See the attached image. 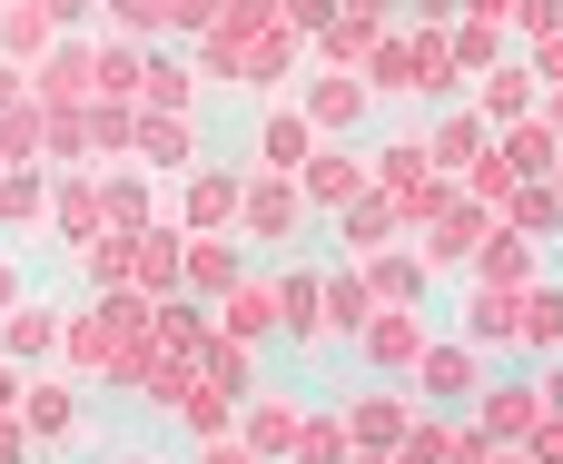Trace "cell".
Masks as SVG:
<instances>
[{
    "instance_id": "obj_1",
    "label": "cell",
    "mask_w": 563,
    "mask_h": 464,
    "mask_svg": "<svg viewBox=\"0 0 563 464\" xmlns=\"http://www.w3.org/2000/svg\"><path fill=\"white\" fill-rule=\"evenodd\" d=\"M406 386H416L426 406H445V416H475V396H485L495 376H485V346H475V336H435Z\"/></svg>"
},
{
    "instance_id": "obj_2",
    "label": "cell",
    "mask_w": 563,
    "mask_h": 464,
    "mask_svg": "<svg viewBox=\"0 0 563 464\" xmlns=\"http://www.w3.org/2000/svg\"><path fill=\"white\" fill-rule=\"evenodd\" d=\"M297 188H307V208H317V218H346V208L376 188V148H356V139H327V148L307 158V178H297Z\"/></svg>"
},
{
    "instance_id": "obj_3",
    "label": "cell",
    "mask_w": 563,
    "mask_h": 464,
    "mask_svg": "<svg viewBox=\"0 0 563 464\" xmlns=\"http://www.w3.org/2000/svg\"><path fill=\"white\" fill-rule=\"evenodd\" d=\"M247 188H257V168H188L178 228H188V237H228V228L247 218Z\"/></svg>"
},
{
    "instance_id": "obj_4",
    "label": "cell",
    "mask_w": 563,
    "mask_h": 464,
    "mask_svg": "<svg viewBox=\"0 0 563 464\" xmlns=\"http://www.w3.org/2000/svg\"><path fill=\"white\" fill-rule=\"evenodd\" d=\"M495 228H505V208H485L475 188H455V198L435 208V228H426V257H435V277H455V267H475Z\"/></svg>"
},
{
    "instance_id": "obj_5",
    "label": "cell",
    "mask_w": 563,
    "mask_h": 464,
    "mask_svg": "<svg viewBox=\"0 0 563 464\" xmlns=\"http://www.w3.org/2000/svg\"><path fill=\"white\" fill-rule=\"evenodd\" d=\"M30 99H40L49 119L89 109V99H99V40H79V30H69V40H59V49H49L40 69H30Z\"/></svg>"
},
{
    "instance_id": "obj_6",
    "label": "cell",
    "mask_w": 563,
    "mask_h": 464,
    "mask_svg": "<svg viewBox=\"0 0 563 464\" xmlns=\"http://www.w3.org/2000/svg\"><path fill=\"white\" fill-rule=\"evenodd\" d=\"M49 237H59L69 257L109 237V178H99V168H59V188H49Z\"/></svg>"
},
{
    "instance_id": "obj_7",
    "label": "cell",
    "mask_w": 563,
    "mask_h": 464,
    "mask_svg": "<svg viewBox=\"0 0 563 464\" xmlns=\"http://www.w3.org/2000/svg\"><path fill=\"white\" fill-rule=\"evenodd\" d=\"M139 168H148V178H188V168H208L198 109H139Z\"/></svg>"
},
{
    "instance_id": "obj_8",
    "label": "cell",
    "mask_w": 563,
    "mask_h": 464,
    "mask_svg": "<svg viewBox=\"0 0 563 464\" xmlns=\"http://www.w3.org/2000/svg\"><path fill=\"white\" fill-rule=\"evenodd\" d=\"M426 346H435L426 307H376V317H366V336H356V356H366L376 376H416V366H426Z\"/></svg>"
},
{
    "instance_id": "obj_9",
    "label": "cell",
    "mask_w": 563,
    "mask_h": 464,
    "mask_svg": "<svg viewBox=\"0 0 563 464\" xmlns=\"http://www.w3.org/2000/svg\"><path fill=\"white\" fill-rule=\"evenodd\" d=\"M297 109L327 129V139H356L366 109H376V79L366 69H327V79H297Z\"/></svg>"
},
{
    "instance_id": "obj_10",
    "label": "cell",
    "mask_w": 563,
    "mask_h": 464,
    "mask_svg": "<svg viewBox=\"0 0 563 464\" xmlns=\"http://www.w3.org/2000/svg\"><path fill=\"white\" fill-rule=\"evenodd\" d=\"M307 218H317V208H307V188H297V178H267V168H257L238 237H257V247H297V237H307Z\"/></svg>"
},
{
    "instance_id": "obj_11",
    "label": "cell",
    "mask_w": 563,
    "mask_h": 464,
    "mask_svg": "<svg viewBox=\"0 0 563 464\" xmlns=\"http://www.w3.org/2000/svg\"><path fill=\"white\" fill-rule=\"evenodd\" d=\"M317 148H327V129H317L297 99H277V109L257 119V168H267V178H307V158H317Z\"/></svg>"
},
{
    "instance_id": "obj_12",
    "label": "cell",
    "mask_w": 563,
    "mask_h": 464,
    "mask_svg": "<svg viewBox=\"0 0 563 464\" xmlns=\"http://www.w3.org/2000/svg\"><path fill=\"white\" fill-rule=\"evenodd\" d=\"M495 139H505V129H495V119H485L475 99H455V109H445V119L426 129V148H435V168H445V178H475V168L495 158Z\"/></svg>"
},
{
    "instance_id": "obj_13",
    "label": "cell",
    "mask_w": 563,
    "mask_h": 464,
    "mask_svg": "<svg viewBox=\"0 0 563 464\" xmlns=\"http://www.w3.org/2000/svg\"><path fill=\"white\" fill-rule=\"evenodd\" d=\"M218 327H228L238 346H267V336H287V277H238V287L218 297Z\"/></svg>"
},
{
    "instance_id": "obj_14",
    "label": "cell",
    "mask_w": 563,
    "mask_h": 464,
    "mask_svg": "<svg viewBox=\"0 0 563 464\" xmlns=\"http://www.w3.org/2000/svg\"><path fill=\"white\" fill-rule=\"evenodd\" d=\"M544 416H554V406H544V386H534V376H495V386L475 396V426H485L495 445H525Z\"/></svg>"
},
{
    "instance_id": "obj_15",
    "label": "cell",
    "mask_w": 563,
    "mask_h": 464,
    "mask_svg": "<svg viewBox=\"0 0 563 464\" xmlns=\"http://www.w3.org/2000/svg\"><path fill=\"white\" fill-rule=\"evenodd\" d=\"M238 435H247L267 464H297V445H307V406H297V396H277V386H257V396H247V416H238Z\"/></svg>"
},
{
    "instance_id": "obj_16",
    "label": "cell",
    "mask_w": 563,
    "mask_h": 464,
    "mask_svg": "<svg viewBox=\"0 0 563 464\" xmlns=\"http://www.w3.org/2000/svg\"><path fill=\"white\" fill-rule=\"evenodd\" d=\"M416 416H426V396H396V386H356V396H346L356 445H406V435H416Z\"/></svg>"
},
{
    "instance_id": "obj_17",
    "label": "cell",
    "mask_w": 563,
    "mask_h": 464,
    "mask_svg": "<svg viewBox=\"0 0 563 464\" xmlns=\"http://www.w3.org/2000/svg\"><path fill=\"white\" fill-rule=\"evenodd\" d=\"M69 346V317L49 307V297H20L10 317H0V356H20V366H49Z\"/></svg>"
},
{
    "instance_id": "obj_18",
    "label": "cell",
    "mask_w": 563,
    "mask_h": 464,
    "mask_svg": "<svg viewBox=\"0 0 563 464\" xmlns=\"http://www.w3.org/2000/svg\"><path fill=\"white\" fill-rule=\"evenodd\" d=\"M475 109H485L495 129H515V119H534V109H544V69H525V59H495V69L475 79Z\"/></svg>"
},
{
    "instance_id": "obj_19",
    "label": "cell",
    "mask_w": 563,
    "mask_h": 464,
    "mask_svg": "<svg viewBox=\"0 0 563 464\" xmlns=\"http://www.w3.org/2000/svg\"><path fill=\"white\" fill-rule=\"evenodd\" d=\"M59 40H69V20H59L49 0H0V49H10L20 69H40Z\"/></svg>"
},
{
    "instance_id": "obj_20",
    "label": "cell",
    "mask_w": 563,
    "mask_h": 464,
    "mask_svg": "<svg viewBox=\"0 0 563 464\" xmlns=\"http://www.w3.org/2000/svg\"><path fill=\"white\" fill-rule=\"evenodd\" d=\"M465 277H475V287H505V297H525V287L544 277V247H534V237H515V228H495V237H485V257H475Z\"/></svg>"
},
{
    "instance_id": "obj_21",
    "label": "cell",
    "mask_w": 563,
    "mask_h": 464,
    "mask_svg": "<svg viewBox=\"0 0 563 464\" xmlns=\"http://www.w3.org/2000/svg\"><path fill=\"white\" fill-rule=\"evenodd\" d=\"M356 267L376 277L386 307H426V297H435V257H426V247H376V257H356Z\"/></svg>"
},
{
    "instance_id": "obj_22",
    "label": "cell",
    "mask_w": 563,
    "mask_h": 464,
    "mask_svg": "<svg viewBox=\"0 0 563 464\" xmlns=\"http://www.w3.org/2000/svg\"><path fill=\"white\" fill-rule=\"evenodd\" d=\"M277 277H287V346H307V356L336 346V327H327V277H317V267H277Z\"/></svg>"
},
{
    "instance_id": "obj_23",
    "label": "cell",
    "mask_w": 563,
    "mask_h": 464,
    "mask_svg": "<svg viewBox=\"0 0 563 464\" xmlns=\"http://www.w3.org/2000/svg\"><path fill=\"white\" fill-rule=\"evenodd\" d=\"M20 426L40 435V455H49V445H79V396H69V376H40V386L20 396Z\"/></svg>"
},
{
    "instance_id": "obj_24",
    "label": "cell",
    "mask_w": 563,
    "mask_h": 464,
    "mask_svg": "<svg viewBox=\"0 0 563 464\" xmlns=\"http://www.w3.org/2000/svg\"><path fill=\"white\" fill-rule=\"evenodd\" d=\"M238 416H247V396H238V386H218V376L198 366V386L178 396V426H188V435L208 445V435H238Z\"/></svg>"
},
{
    "instance_id": "obj_25",
    "label": "cell",
    "mask_w": 563,
    "mask_h": 464,
    "mask_svg": "<svg viewBox=\"0 0 563 464\" xmlns=\"http://www.w3.org/2000/svg\"><path fill=\"white\" fill-rule=\"evenodd\" d=\"M386 30H396V20H376V10H336V20L317 30V49H327V69H366Z\"/></svg>"
},
{
    "instance_id": "obj_26",
    "label": "cell",
    "mask_w": 563,
    "mask_h": 464,
    "mask_svg": "<svg viewBox=\"0 0 563 464\" xmlns=\"http://www.w3.org/2000/svg\"><path fill=\"white\" fill-rule=\"evenodd\" d=\"M198 49H148V89H139V109H198Z\"/></svg>"
},
{
    "instance_id": "obj_27",
    "label": "cell",
    "mask_w": 563,
    "mask_h": 464,
    "mask_svg": "<svg viewBox=\"0 0 563 464\" xmlns=\"http://www.w3.org/2000/svg\"><path fill=\"white\" fill-rule=\"evenodd\" d=\"M336 228H346V257H376V247H396V237H406V208H396L386 188H366Z\"/></svg>"
},
{
    "instance_id": "obj_28",
    "label": "cell",
    "mask_w": 563,
    "mask_h": 464,
    "mask_svg": "<svg viewBox=\"0 0 563 464\" xmlns=\"http://www.w3.org/2000/svg\"><path fill=\"white\" fill-rule=\"evenodd\" d=\"M148 49H158V40H119V30H109V40H99V99H129V109H139V89H148Z\"/></svg>"
},
{
    "instance_id": "obj_29",
    "label": "cell",
    "mask_w": 563,
    "mask_h": 464,
    "mask_svg": "<svg viewBox=\"0 0 563 464\" xmlns=\"http://www.w3.org/2000/svg\"><path fill=\"white\" fill-rule=\"evenodd\" d=\"M238 277H247L238 237H188V297H208V307H218V297H228Z\"/></svg>"
},
{
    "instance_id": "obj_30",
    "label": "cell",
    "mask_w": 563,
    "mask_h": 464,
    "mask_svg": "<svg viewBox=\"0 0 563 464\" xmlns=\"http://www.w3.org/2000/svg\"><path fill=\"white\" fill-rule=\"evenodd\" d=\"M376 307H386V297H376V277H366V267H336V277H327V327H336L346 346L366 336V317H376Z\"/></svg>"
},
{
    "instance_id": "obj_31",
    "label": "cell",
    "mask_w": 563,
    "mask_h": 464,
    "mask_svg": "<svg viewBox=\"0 0 563 464\" xmlns=\"http://www.w3.org/2000/svg\"><path fill=\"white\" fill-rule=\"evenodd\" d=\"M505 158H515L525 178H554V168H563V129H554V109L515 119V129H505Z\"/></svg>"
},
{
    "instance_id": "obj_32",
    "label": "cell",
    "mask_w": 563,
    "mask_h": 464,
    "mask_svg": "<svg viewBox=\"0 0 563 464\" xmlns=\"http://www.w3.org/2000/svg\"><path fill=\"white\" fill-rule=\"evenodd\" d=\"M505 228H515V237H534V247H554V237H563V188H554V178H525V188H515V208H505Z\"/></svg>"
},
{
    "instance_id": "obj_33",
    "label": "cell",
    "mask_w": 563,
    "mask_h": 464,
    "mask_svg": "<svg viewBox=\"0 0 563 464\" xmlns=\"http://www.w3.org/2000/svg\"><path fill=\"white\" fill-rule=\"evenodd\" d=\"M49 188L40 168H0V228H49Z\"/></svg>"
},
{
    "instance_id": "obj_34",
    "label": "cell",
    "mask_w": 563,
    "mask_h": 464,
    "mask_svg": "<svg viewBox=\"0 0 563 464\" xmlns=\"http://www.w3.org/2000/svg\"><path fill=\"white\" fill-rule=\"evenodd\" d=\"M366 445H356V426H346V406H317L307 416V445H297V464H356Z\"/></svg>"
},
{
    "instance_id": "obj_35",
    "label": "cell",
    "mask_w": 563,
    "mask_h": 464,
    "mask_svg": "<svg viewBox=\"0 0 563 464\" xmlns=\"http://www.w3.org/2000/svg\"><path fill=\"white\" fill-rule=\"evenodd\" d=\"M525 356H563V287L554 277L525 287Z\"/></svg>"
},
{
    "instance_id": "obj_36",
    "label": "cell",
    "mask_w": 563,
    "mask_h": 464,
    "mask_svg": "<svg viewBox=\"0 0 563 464\" xmlns=\"http://www.w3.org/2000/svg\"><path fill=\"white\" fill-rule=\"evenodd\" d=\"M366 79H376V99H416V40H406V30H386V40H376V59H366Z\"/></svg>"
},
{
    "instance_id": "obj_37",
    "label": "cell",
    "mask_w": 563,
    "mask_h": 464,
    "mask_svg": "<svg viewBox=\"0 0 563 464\" xmlns=\"http://www.w3.org/2000/svg\"><path fill=\"white\" fill-rule=\"evenodd\" d=\"M109 228H158V188L139 168H109Z\"/></svg>"
},
{
    "instance_id": "obj_38",
    "label": "cell",
    "mask_w": 563,
    "mask_h": 464,
    "mask_svg": "<svg viewBox=\"0 0 563 464\" xmlns=\"http://www.w3.org/2000/svg\"><path fill=\"white\" fill-rule=\"evenodd\" d=\"M455 59H465V79H485V69L505 59V30H495V20H455Z\"/></svg>"
},
{
    "instance_id": "obj_39",
    "label": "cell",
    "mask_w": 563,
    "mask_h": 464,
    "mask_svg": "<svg viewBox=\"0 0 563 464\" xmlns=\"http://www.w3.org/2000/svg\"><path fill=\"white\" fill-rule=\"evenodd\" d=\"M228 0H168V40H208Z\"/></svg>"
},
{
    "instance_id": "obj_40",
    "label": "cell",
    "mask_w": 563,
    "mask_h": 464,
    "mask_svg": "<svg viewBox=\"0 0 563 464\" xmlns=\"http://www.w3.org/2000/svg\"><path fill=\"white\" fill-rule=\"evenodd\" d=\"M198 464H267V455H257L247 435H208V445H198Z\"/></svg>"
},
{
    "instance_id": "obj_41",
    "label": "cell",
    "mask_w": 563,
    "mask_h": 464,
    "mask_svg": "<svg viewBox=\"0 0 563 464\" xmlns=\"http://www.w3.org/2000/svg\"><path fill=\"white\" fill-rule=\"evenodd\" d=\"M525 455H534V464H563V416H544V426L525 435Z\"/></svg>"
},
{
    "instance_id": "obj_42",
    "label": "cell",
    "mask_w": 563,
    "mask_h": 464,
    "mask_svg": "<svg viewBox=\"0 0 563 464\" xmlns=\"http://www.w3.org/2000/svg\"><path fill=\"white\" fill-rule=\"evenodd\" d=\"M20 99H30V69H20V59H10V49H0V119H10V109H20Z\"/></svg>"
},
{
    "instance_id": "obj_43",
    "label": "cell",
    "mask_w": 563,
    "mask_h": 464,
    "mask_svg": "<svg viewBox=\"0 0 563 464\" xmlns=\"http://www.w3.org/2000/svg\"><path fill=\"white\" fill-rule=\"evenodd\" d=\"M20 396H30L20 386V356H0V416H20Z\"/></svg>"
},
{
    "instance_id": "obj_44",
    "label": "cell",
    "mask_w": 563,
    "mask_h": 464,
    "mask_svg": "<svg viewBox=\"0 0 563 464\" xmlns=\"http://www.w3.org/2000/svg\"><path fill=\"white\" fill-rule=\"evenodd\" d=\"M20 297H30V277H20V257H0V317H10Z\"/></svg>"
},
{
    "instance_id": "obj_45",
    "label": "cell",
    "mask_w": 563,
    "mask_h": 464,
    "mask_svg": "<svg viewBox=\"0 0 563 464\" xmlns=\"http://www.w3.org/2000/svg\"><path fill=\"white\" fill-rule=\"evenodd\" d=\"M287 20H297V30H327V20H336V0H287Z\"/></svg>"
},
{
    "instance_id": "obj_46",
    "label": "cell",
    "mask_w": 563,
    "mask_h": 464,
    "mask_svg": "<svg viewBox=\"0 0 563 464\" xmlns=\"http://www.w3.org/2000/svg\"><path fill=\"white\" fill-rule=\"evenodd\" d=\"M534 69H544V89H563V30L544 40V49H534Z\"/></svg>"
},
{
    "instance_id": "obj_47",
    "label": "cell",
    "mask_w": 563,
    "mask_h": 464,
    "mask_svg": "<svg viewBox=\"0 0 563 464\" xmlns=\"http://www.w3.org/2000/svg\"><path fill=\"white\" fill-rule=\"evenodd\" d=\"M416 20H465V0H416Z\"/></svg>"
},
{
    "instance_id": "obj_48",
    "label": "cell",
    "mask_w": 563,
    "mask_h": 464,
    "mask_svg": "<svg viewBox=\"0 0 563 464\" xmlns=\"http://www.w3.org/2000/svg\"><path fill=\"white\" fill-rule=\"evenodd\" d=\"M356 464H406V445H366V455H356Z\"/></svg>"
},
{
    "instance_id": "obj_49",
    "label": "cell",
    "mask_w": 563,
    "mask_h": 464,
    "mask_svg": "<svg viewBox=\"0 0 563 464\" xmlns=\"http://www.w3.org/2000/svg\"><path fill=\"white\" fill-rule=\"evenodd\" d=\"M336 10H376V20H396V0H336Z\"/></svg>"
},
{
    "instance_id": "obj_50",
    "label": "cell",
    "mask_w": 563,
    "mask_h": 464,
    "mask_svg": "<svg viewBox=\"0 0 563 464\" xmlns=\"http://www.w3.org/2000/svg\"><path fill=\"white\" fill-rule=\"evenodd\" d=\"M544 406H554V416H563V366H554V376H544Z\"/></svg>"
},
{
    "instance_id": "obj_51",
    "label": "cell",
    "mask_w": 563,
    "mask_h": 464,
    "mask_svg": "<svg viewBox=\"0 0 563 464\" xmlns=\"http://www.w3.org/2000/svg\"><path fill=\"white\" fill-rule=\"evenodd\" d=\"M495 464H534V455H525V445H495Z\"/></svg>"
},
{
    "instance_id": "obj_52",
    "label": "cell",
    "mask_w": 563,
    "mask_h": 464,
    "mask_svg": "<svg viewBox=\"0 0 563 464\" xmlns=\"http://www.w3.org/2000/svg\"><path fill=\"white\" fill-rule=\"evenodd\" d=\"M544 109H554V129H563V89H544Z\"/></svg>"
},
{
    "instance_id": "obj_53",
    "label": "cell",
    "mask_w": 563,
    "mask_h": 464,
    "mask_svg": "<svg viewBox=\"0 0 563 464\" xmlns=\"http://www.w3.org/2000/svg\"><path fill=\"white\" fill-rule=\"evenodd\" d=\"M109 464H139V455H109Z\"/></svg>"
},
{
    "instance_id": "obj_54",
    "label": "cell",
    "mask_w": 563,
    "mask_h": 464,
    "mask_svg": "<svg viewBox=\"0 0 563 464\" xmlns=\"http://www.w3.org/2000/svg\"><path fill=\"white\" fill-rule=\"evenodd\" d=\"M0 168H10V148H0Z\"/></svg>"
},
{
    "instance_id": "obj_55",
    "label": "cell",
    "mask_w": 563,
    "mask_h": 464,
    "mask_svg": "<svg viewBox=\"0 0 563 464\" xmlns=\"http://www.w3.org/2000/svg\"><path fill=\"white\" fill-rule=\"evenodd\" d=\"M554 188H563V168H554Z\"/></svg>"
}]
</instances>
